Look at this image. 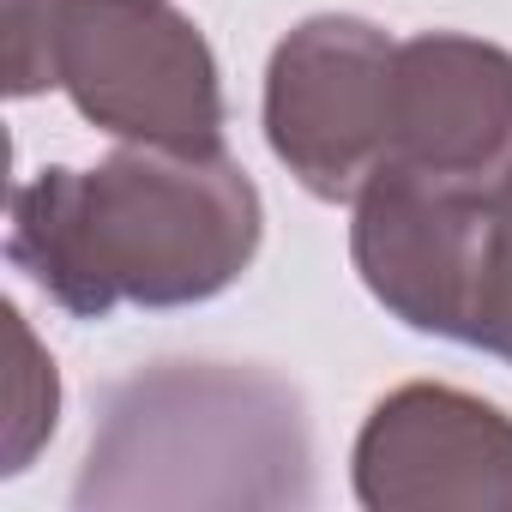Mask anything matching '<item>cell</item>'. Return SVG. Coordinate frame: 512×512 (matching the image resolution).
<instances>
[{"label":"cell","mask_w":512,"mask_h":512,"mask_svg":"<svg viewBox=\"0 0 512 512\" xmlns=\"http://www.w3.org/2000/svg\"><path fill=\"white\" fill-rule=\"evenodd\" d=\"M260 187L229 151L127 145L97 169H43L13 193V266L67 314L193 308L260 253Z\"/></svg>","instance_id":"obj_1"},{"label":"cell","mask_w":512,"mask_h":512,"mask_svg":"<svg viewBox=\"0 0 512 512\" xmlns=\"http://www.w3.org/2000/svg\"><path fill=\"white\" fill-rule=\"evenodd\" d=\"M7 326H13V344H19V368H13V446H7V470H25L31 464V446L37 434L55 428V404H61V386H55V362L37 356L31 332H25V314L7 308Z\"/></svg>","instance_id":"obj_8"},{"label":"cell","mask_w":512,"mask_h":512,"mask_svg":"<svg viewBox=\"0 0 512 512\" xmlns=\"http://www.w3.org/2000/svg\"><path fill=\"white\" fill-rule=\"evenodd\" d=\"M380 169L470 187L500 181L512 169V55L458 31L404 37Z\"/></svg>","instance_id":"obj_6"},{"label":"cell","mask_w":512,"mask_h":512,"mask_svg":"<svg viewBox=\"0 0 512 512\" xmlns=\"http://www.w3.org/2000/svg\"><path fill=\"white\" fill-rule=\"evenodd\" d=\"M458 344H476L512 368V169L482 193V211H476V253H470Z\"/></svg>","instance_id":"obj_7"},{"label":"cell","mask_w":512,"mask_h":512,"mask_svg":"<svg viewBox=\"0 0 512 512\" xmlns=\"http://www.w3.org/2000/svg\"><path fill=\"white\" fill-rule=\"evenodd\" d=\"M356 494L374 512H512V416L452 386H404L362 422Z\"/></svg>","instance_id":"obj_5"},{"label":"cell","mask_w":512,"mask_h":512,"mask_svg":"<svg viewBox=\"0 0 512 512\" xmlns=\"http://www.w3.org/2000/svg\"><path fill=\"white\" fill-rule=\"evenodd\" d=\"M49 85L127 145L223 151L211 43L169 0H7V91Z\"/></svg>","instance_id":"obj_3"},{"label":"cell","mask_w":512,"mask_h":512,"mask_svg":"<svg viewBox=\"0 0 512 512\" xmlns=\"http://www.w3.org/2000/svg\"><path fill=\"white\" fill-rule=\"evenodd\" d=\"M308 416L266 368L157 362L103 398L79 506H284L308 500Z\"/></svg>","instance_id":"obj_2"},{"label":"cell","mask_w":512,"mask_h":512,"mask_svg":"<svg viewBox=\"0 0 512 512\" xmlns=\"http://www.w3.org/2000/svg\"><path fill=\"white\" fill-rule=\"evenodd\" d=\"M392 67L398 43L350 13H320L278 43L266 67V139L314 199L356 205L386 163Z\"/></svg>","instance_id":"obj_4"}]
</instances>
